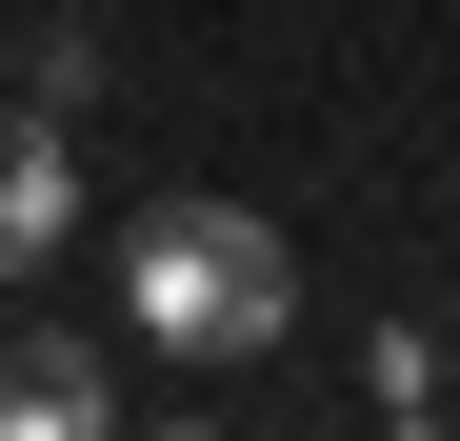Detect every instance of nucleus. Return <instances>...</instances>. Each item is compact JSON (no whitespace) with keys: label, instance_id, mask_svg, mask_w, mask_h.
<instances>
[{"label":"nucleus","instance_id":"1","mask_svg":"<svg viewBox=\"0 0 460 441\" xmlns=\"http://www.w3.org/2000/svg\"><path fill=\"white\" fill-rule=\"evenodd\" d=\"M120 321L220 382V361H261V341L300 321V241H280L261 201H140V220H120Z\"/></svg>","mask_w":460,"mask_h":441},{"label":"nucleus","instance_id":"2","mask_svg":"<svg viewBox=\"0 0 460 441\" xmlns=\"http://www.w3.org/2000/svg\"><path fill=\"white\" fill-rule=\"evenodd\" d=\"M60 241H81V140L60 101H0V281H40Z\"/></svg>","mask_w":460,"mask_h":441},{"label":"nucleus","instance_id":"3","mask_svg":"<svg viewBox=\"0 0 460 441\" xmlns=\"http://www.w3.org/2000/svg\"><path fill=\"white\" fill-rule=\"evenodd\" d=\"M101 421H120V361L101 341H60V321L0 341V441H101Z\"/></svg>","mask_w":460,"mask_h":441}]
</instances>
